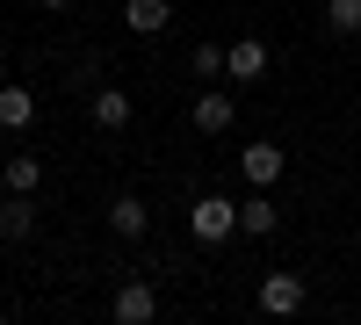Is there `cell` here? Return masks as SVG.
Segmentation results:
<instances>
[{"label": "cell", "instance_id": "1", "mask_svg": "<svg viewBox=\"0 0 361 325\" xmlns=\"http://www.w3.org/2000/svg\"><path fill=\"white\" fill-rule=\"evenodd\" d=\"M188 231L202 246H224L231 231H238V202H224V195H195V210H188Z\"/></svg>", "mask_w": 361, "mask_h": 325}, {"label": "cell", "instance_id": "2", "mask_svg": "<svg viewBox=\"0 0 361 325\" xmlns=\"http://www.w3.org/2000/svg\"><path fill=\"white\" fill-rule=\"evenodd\" d=\"M109 311H116V325H152L159 318V297H152V282H123Z\"/></svg>", "mask_w": 361, "mask_h": 325}, {"label": "cell", "instance_id": "3", "mask_svg": "<svg viewBox=\"0 0 361 325\" xmlns=\"http://www.w3.org/2000/svg\"><path fill=\"white\" fill-rule=\"evenodd\" d=\"M188 116H195V130H202V137H224L238 109H231V94H217V87H202V94H195V109H188Z\"/></svg>", "mask_w": 361, "mask_h": 325}, {"label": "cell", "instance_id": "4", "mask_svg": "<svg viewBox=\"0 0 361 325\" xmlns=\"http://www.w3.org/2000/svg\"><path fill=\"white\" fill-rule=\"evenodd\" d=\"M260 311H275V318L304 311V275H267L260 282Z\"/></svg>", "mask_w": 361, "mask_h": 325}, {"label": "cell", "instance_id": "5", "mask_svg": "<svg viewBox=\"0 0 361 325\" xmlns=\"http://www.w3.org/2000/svg\"><path fill=\"white\" fill-rule=\"evenodd\" d=\"M238 166H246V181H253V188H267V181H282V145H267V137H253V145H246V159H238Z\"/></svg>", "mask_w": 361, "mask_h": 325}, {"label": "cell", "instance_id": "6", "mask_svg": "<svg viewBox=\"0 0 361 325\" xmlns=\"http://www.w3.org/2000/svg\"><path fill=\"white\" fill-rule=\"evenodd\" d=\"M29 231H37V202H29V195H8V202H0V239L22 246Z\"/></svg>", "mask_w": 361, "mask_h": 325}, {"label": "cell", "instance_id": "7", "mask_svg": "<svg viewBox=\"0 0 361 325\" xmlns=\"http://www.w3.org/2000/svg\"><path fill=\"white\" fill-rule=\"evenodd\" d=\"M123 22H130V37H159V29L173 22L166 0H123Z\"/></svg>", "mask_w": 361, "mask_h": 325}, {"label": "cell", "instance_id": "8", "mask_svg": "<svg viewBox=\"0 0 361 325\" xmlns=\"http://www.w3.org/2000/svg\"><path fill=\"white\" fill-rule=\"evenodd\" d=\"M0 123H8V130H29V123H37V94L0 80Z\"/></svg>", "mask_w": 361, "mask_h": 325}, {"label": "cell", "instance_id": "9", "mask_svg": "<svg viewBox=\"0 0 361 325\" xmlns=\"http://www.w3.org/2000/svg\"><path fill=\"white\" fill-rule=\"evenodd\" d=\"M145 224H152V217H145L137 195H116L109 202V231H116V239H145Z\"/></svg>", "mask_w": 361, "mask_h": 325}, {"label": "cell", "instance_id": "10", "mask_svg": "<svg viewBox=\"0 0 361 325\" xmlns=\"http://www.w3.org/2000/svg\"><path fill=\"white\" fill-rule=\"evenodd\" d=\"M224 73H231V80H260V73H267V44H253V37L231 44V51H224Z\"/></svg>", "mask_w": 361, "mask_h": 325}, {"label": "cell", "instance_id": "11", "mask_svg": "<svg viewBox=\"0 0 361 325\" xmlns=\"http://www.w3.org/2000/svg\"><path fill=\"white\" fill-rule=\"evenodd\" d=\"M94 123L102 130H123L130 123V94H123V87H94Z\"/></svg>", "mask_w": 361, "mask_h": 325}, {"label": "cell", "instance_id": "12", "mask_svg": "<svg viewBox=\"0 0 361 325\" xmlns=\"http://www.w3.org/2000/svg\"><path fill=\"white\" fill-rule=\"evenodd\" d=\"M275 224H282V210H275V202H267V195H246V210H238V231H253V239H267Z\"/></svg>", "mask_w": 361, "mask_h": 325}, {"label": "cell", "instance_id": "13", "mask_svg": "<svg viewBox=\"0 0 361 325\" xmlns=\"http://www.w3.org/2000/svg\"><path fill=\"white\" fill-rule=\"evenodd\" d=\"M0 181H8V195H37L44 159H8V166H0Z\"/></svg>", "mask_w": 361, "mask_h": 325}, {"label": "cell", "instance_id": "14", "mask_svg": "<svg viewBox=\"0 0 361 325\" xmlns=\"http://www.w3.org/2000/svg\"><path fill=\"white\" fill-rule=\"evenodd\" d=\"M325 22L333 37H361V0H325Z\"/></svg>", "mask_w": 361, "mask_h": 325}, {"label": "cell", "instance_id": "15", "mask_svg": "<svg viewBox=\"0 0 361 325\" xmlns=\"http://www.w3.org/2000/svg\"><path fill=\"white\" fill-rule=\"evenodd\" d=\"M188 66H195V80H217V73H224V51H217V44H195Z\"/></svg>", "mask_w": 361, "mask_h": 325}, {"label": "cell", "instance_id": "16", "mask_svg": "<svg viewBox=\"0 0 361 325\" xmlns=\"http://www.w3.org/2000/svg\"><path fill=\"white\" fill-rule=\"evenodd\" d=\"M44 8H73V0H44Z\"/></svg>", "mask_w": 361, "mask_h": 325}, {"label": "cell", "instance_id": "17", "mask_svg": "<svg viewBox=\"0 0 361 325\" xmlns=\"http://www.w3.org/2000/svg\"><path fill=\"white\" fill-rule=\"evenodd\" d=\"M0 80H8V58H0Z\"/></svg>", "mask_w": 361, "mask_h": 325}]
</instances>
